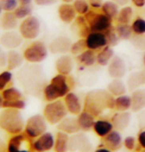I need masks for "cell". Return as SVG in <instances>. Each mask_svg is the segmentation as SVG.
I'll use <instances>...</instances> for the list:
<instances>
[{
  "mask_svg": "<svg viewBox=\"0 0 145 152\" xmlns=\"http://www.w3.org/2000/svg\"><path fill=\"white\" fill-rule=\"evenodd\" d=\"M126 90V86L121 79H113L107 86V91L114 96L125 94Z\"/></svg>",
  "mask_w": 145,
  "mask_h": 152,
  "instance_id": "cell-31",
  "label": "cell"
},
{
  "mask_svg": "<svg viewBox=\"0 0 145 152\" xmlns=\"http://www.w3.org/2000/svg\"><path fill=\"white\" fill-rule=\"evenodd\" d=\"M74 8L77 11V13L79 15H86L90 11V3L87 0H75L73 2Z\"/></svg>",
  "mask_w": 145,
  "mask_h": 152,
  "instance_id": "cell-40",
  "label": "cell"
},
{
  "mask_svg": "<svg viewBox=\"0 0 145 152\" xmlns=\"http://www.w3.org/2000/svg\"><path fill=\"white\" fill-rule=\"evenodd\" d=\"M140 152H145V148H143V149H141V151Z\"/></svg>",
  "mask_w": 145,
  "mask_h": 152,
  "instance_id": "cell-62",
  "label": "cell"
},
{
  "mask_svg": "<svg viewBox=\"0 0 145 152\" xmlns=\"http://www.w3.org/2000/svg\"><path fill=\"white\" fill-rule=\"evenodd\" d=\"M115 31L120 40L126 41V40H130L132 37V27L129 24H117V26L115 27Z\"/></svg>",
  "mask_w": 145,
  "mask_h": 152,
  "instance_id": "cell-35",
  "label": "cell"
},
{
  "mask_svg": "<svg viewBox=\"0 0 145 152\" xmlns=\"http://www.w3.org/2000/svg\"><path fill=\"white\" fill-rule=\"evenodd\" d=\"M0 152H8V143L0 137Z\"/></svg>",
  "mask_w": 145,
  "mask_h": 152,
  "instance_id": "cell-53",
  "label": "cell"
},
{
  "mask_svg": "<svg viewBox=\"0 0 145 152\" xmlns=\"http://www.w3.org/2000/svg\"><path fill=\"white\" fill-rule=\"evenodd\" d=\"M107 72L112 79H122L126 74V64L119 56H114L107 65Z\"/></svg>",
  "mask_w": 145,
  "mask_h": 152,
  "instance_id": "cell-13",
  "label": "cell"
},
{
  "mask_svg": "<svg viewBox=\"0 0 145 152\" xmlns=\"http://www.w3.org/2000/svg\"><path fill=\"white\" fill-rule=\"evenodd\" d=\"M58 14L61 21L67 24H71L77 18V11L71 3H62L58 8Z\"/></svg>",
  "mask_w": 145,
  "mask_h": 152,
  "instance_id": "cell-21",
  "label": "cell"
},
{
  "mask_svg": "<svg viewBox=\"0 0 145 152\" xmlns=\"http://www.w3.org/2000/svg\"><path fill=\"white\" fill-rule=\"evenodd\" d=\"M110 121L115 130L122 131L128 127V125L130 124L131 114L129 111H117L112 115Z\"/></svg>",
  "mask_w": 145,
  "mask_h": 152,
  "instance_id": "cell-17",
  "label": "cell"
},
{
  "mask_svg": "<svg viewBox=\"0 0 145 152\" xmlns=\"http://www.w3.org/2000/svg\"><path fill=\"white\" fill-rule=\"evenodd\" d=\"M87 47L90 50L96 51L107 46L106 34L101 32H90L86 38Z\"/></svg>",
  "mask_w": 145,
  "mask_h": 152,
  "instance_id": "cell-16",
  "label": "cell"
},
{
  "mask_svg": "<svg viewBox=\"0 0 145 152\" xmlns=\"http://www.w3.org/2000/svg\"><path fill=\"white\" fill-rule=\"evenodd\" d=\"M68 76L57 75L51 80L50 84L46 85L43 90L44 99L47 102H54L61 97H65L71 91V83Z\"/></svg>",
  "mask_w": 145,
  "mask_h": 152,
  "instance_id": "cell-3",
  "label": "cell"
},
{
  "mask_svg": "<svg viewBox=\"0 0 145 152\" xmlns=\"http://www.w3.org/2000/svg\"><path fill=\"white\" fill-rule=\"evenodd\" d=\"M35 3L39 6H50L58 2V0H34Z\"/></svg>",
  "mask_w": 145,
  "mask_h": 152,
  "instance_id": "cell-50",
  "label": "cell"
},
{
  "mask_svg": "<svg viewBox=\"0 0 145 152\" xmlns=\"http://www.w3.org/2000/svg\"><path fill=\"white\" fill-rule=\"evenodd\" d=\"M64 102L66 104L68 111L74 114V115H79L82 111V104L81 102V99H79L78 94H75L74 91H70L65 96Z\"/></svg>",
  "mask_w": 145,
  "mask_h": 152,
  "instance_id": "cell-18",
  "label": "cell"
},
{
  "mask_svg": "<svg viewBox=\"0 0 145 152\" xmlns=\"http://www.w3.org/2000/svg\"><path fill=\"white\" fill-rule=\"evenodd\" d=\"M62 1H63L64 3H72V2H74L75 0H62Z\"/></svg>",
  "mask_w": 145,
  "mask_h": 152,
  "instance_id": "cell-59",
  "label": "cell"
},
{
  "mask_svg": "<svg viewBox=\"0 0 145 152\" xmlns=\"http://www.w3.org/2000/svg\"><path fill=\"white\" fill-rule=\"evenodd\" d=\"M93 129L96 135L103 138V137H106L109 132H111L114 128H113V125L110 120L98 119V120H95Z\"/></svg>",
  "mask_w": 145,
  "mask_h": 152,
  "instance_id": "cell-24",
  "label": "cell"
},
{
  "mask_svg": "<svg viewBox=\"0 0 145 152\" xmlns=\"http://www.w3.org/2000/svg\"><path fill=\"white\" fill-rule=\"evenodd\" d=\"M23 37L15 31H6L0 36V44L9 50H15L22 44Z\"/></svg>",
  "mask_w": 145,
  "mask_h": 152,
  "instance_id": "cell-14",
  "label": "cell"
},
{
  "mask_svg": "<svg viewBox=\"0 0 145 152\" xmlns=\"http://www.w3.org/2000/svg\"><path fill=\"white\" fill-rule=\"evenodd\" d=\"M132 100L131 96L122 94L115 97V110L117 111H128L131 110Z\"/></svg>",
  "mask_w": 145,
  "mask_h": 152,
  "instance_id": "cell-33",
  "label": "cell"
},
{
  "mask_svg": "<svg viewBox=\"0 0 145 152\" xmlns=\"http://www.w3.org/2000/svg\"><path fill=\"white\" fill-rule=\"evenodd\" d=\"M19 4L21 5H31L32 3V0H18Z\"/></svg>",
  "mask_w": 145,
  "mask_h": 152,
  "instance_id": "cell-57",
  "label": "cell"
},
{
  "mask_svg": "<svg viewBox=\"0 0 145 152\" xmlns=\"http://www.w3.org/2000/svg\"><path fill=\"white\" fill-rule=\"evenodd\" d=\"M7 65V53L0 47V69L4 68Z\"/></svg>",
  "mask_w": 145,
  "mask_h": 152,
  "instance_id": "cell-48",
  "label": "cell"
},
{
  "mask_svg": "<svg viewBox=\"0 0 145 152\" xmlns=\"http://www.w3.org/2000/svg\"><path fill=\"white\" fill-rule=\"evenodd\" d=\"M55 137L51 132H44L33 141V150L36 152H49L54 148Z\"/></svg>",
  "mask_w": 145,
  "mask_h": 152,
  "instance_id": "cell-12",
  "label": "cell"
},
{
  "mask_svg": "<svg viewBox=\"0 0 145 152\" xmlns=\"http://www.w3.org/2000/svg\"><path fill=\"white\" fill-rule=\"evenodd\" d=\"M14 14L18 19H25L30 15H32V6L31 5H21L14 10Z\"/></svg>",
  "mask_w": 145,
  "mask_h": 152,
  "instance_id": "cell-39",
  "label": "cell"
},
{
  "mask_svg": "<svg viewBox=\"0 0 145 152\" xmlns=\"http://www.w3.org/2000/svg\"><path fill=\"white\" fill-rule=\"evenodd\" d=\"M87 2L93 8H99L102 5V0H87Z\"/></svg>",
  "mask_w": 145,
  "mask_h": 152,
  "instance_id": "cell-52",
  "label": "cell"
},
{
  "mask_svg": "<svg viewBox=\"0 0 145 152\" xmlns=\"http://www.w3.org/2000/svg\"><path fill=\"white\" fill-rule=\"evenodd\" d=\"M2 96H3L4 100L11 102V100L21 99L23 96H22V93L18 88L11 87V88H7L2 91Z\"/></svg>",
  "mask_w": 145,
  "mask_h": 152,
  "instance_id": "cell-38",
  "label": "cell"
},
{
  "mask_svg": "<svg viewBox=\"0 0 145 152\" xmlns=\"http://www.w3.org/2000/svg\"><path fill=\"white\" fill-rule=\"evenodd\" d=\"M138 122H139V126H140L141 129H145V110H144L143 111L141 110V113H139Z\"/></svg>",
  "mask_w": 145,
  "mask_h": 152,
  "instance_id": "cell-51",
  "label": "cell"
},
{
  "mask_svg": "<svg viewBox=\"0 0 145 152\" xmlns=\"http://www.w3.org/2000/svg\"><path fill=\"white\" fill-rule=\"evenodd\" d=\"M40 31H41V24L39 19L33 15L25 18L19 26V33L21 34L23 39L26 40L36 39L39 36Z\"/></svg>",
  "mask_w": 145,
  "mask_h": 152,
  "instance_id": "cell-10",
  "label": "cell"
},
{
  "mask_svg": "<svg viewBox=\"0 0 145 152\" xmlns=\"http://www.w3.org/2000/svg\"><path fill=\"white\" fill-rule=\"evenodd\" d=\"M76 25H78L79 31L78 34L82 38H87V36L90 33V29L89 27V24L87 22V19L85 16H79L78 18H76Z\"/></svg>",
  "mask_w": 145,
  "mask_h": 152,
  "instance_id": "cell-37",
  "label": "cell"
},
{
  "mask_svg": "<svg viewBox=\"0 0 145 152\" xmlns=\"http://www.w3.org/2000/svg\"><path fill=\"white\" fill-rule=\"evenodd\" d=\"M143 64L145 66V54H144V56H143Z\"/></svg>",
  "mask_w": 145,
  "mask_h": 152,
  "instance_id": "cell-61",
  "label": "cell"
},
{
  "mask_svg": "<svg viewBox=\"0 0 145 152\" xmlns=\"http://www.w3.org/2000/svg\"><path fill=\"white\" fill-rule=\"evenodd\" d=\"M132 107L131 110L134 113H138L145 110V88H136L131 94Z\"/></svg>",
  "mask_w": 145,
  "mask_h": 152,
  "instance_id": "cell-23",
  "label": "cell"
},
{
  "mask_svg": "<svg viewBox=\"0 0 145 152\" xmlns=\"http://www.w3.org/2000/svg\"><path fill=\"white\" fill-rule=\"evenodd\" d=\"M111 1L115 2V3L118 4V5H125V4L128 3L129 0H111Z\"/></svg>",
  "mask_w": 145,
  "mask_h": 152,
  "instance_id": "cell-55",
  "label": "cell"
},
{
  "mask_svg": "<svg viewBox=\"0 0 145 152\" xmlns=\"http://www.w3.org/2000/svg\"><path fill=\"white\" fill-rule=\"evenodd\" d=\"M34 152H36V151H34Z\"/></svg>",
  "mask_w": 145,
  "mask_h": 152,
  "instance_id": "cell-63",
  "label": "cell"
},
{
  "mask_svg": "<svg viewBox=\"0 0 145 152\" xmlns=\"http://www.w3.org/2000/svg\"><path fill=\"white\" fill-rule=\"evenodd\" d=\"M23 60L24 57L19 52L15 50H9L7 52V69L9 71H12L21 67L23 64Z\"/></svg>",
  "mask_w": 145,
  "mask_h": 152,
  "instance_id": "cell-28",
  "label": "cell"
},
{
  "mask_svg": "<svg viewBox=\"0 0 145 152\" xmlns=\"http://www.w3.org/2000/svg\"><path fill=\"white\" fill-rule=\"evenodd\" d=\"M18 18L12 11H7L4 13L1 19V27L5 31H13L18 26Z\"/></svg>",
  "mask_w": 145,
  "mask_h": 152,
  "instance_id": "cell-29",
  "label": "cell"
},
{
  "mask_svg": "<svg viewBox=\"0 0 145 152\" xmlns=\"http://www.w3.org/2000/svg\"><path fill=\"white\" fill-rule=\"evenodd\" d=\"M114 57V52L113 49L110 46H106L104 48H102L98 55H96V63L99 66H107L109 64V62L111 61V59Z\"/></svg>",
  "mask_w": 145,
  "mask_h": 152,
  "instance_id": "cell-30",
  "label": "cell"
},
{
  "mask_svg": "<svg viewBox=\"0 0 145 152\" xmlns=\"http://www.w3.org/2000/svg\"><path fill=\"white\" fill-rule=\"evenodd\" d=\"M72 45V41L69 37L60 36L52 40L49 46V50L53 54H65L70 52Z\"/></svg>",
  "mask_w": 145,
  "mask_h": 152,
  "instance_id": "cell-15",
  "label": "cell"
},
{
  "mask_svg": "<svg viewBox=\"0 0 145 152\" xmlns=\"http://www.w3.org/2000/svg\"><path fill=\"white\" fill-rule=\"evenodd\" d=\"M131 2L136 7H143L145 5V0H131Z\"/></svg>",
  "mask_w": 145,
  "mask_h": 152,
  "instance_id": "cell-54",
  "label": "cell"
},
{
  "mask_svg": "<svg viewBox=\"0 0 145 152\" xmlns=\"http://www.w3.org/2000/svg\"><path fill=\"white\" fill-rule=\"evenodd\" d=\"M87 49V42L86 39H79L77 42L73 43L72 47H71V51L70 52L74 54V55H79V54L82 53L84 51H86Z\"/></svg>",
  "mask_w": 145,
  "mask_h": 152,
  "instance_id": "cell-42",
  "label": "cell"
},
{
  "mask_svg": "<svg viewBox=\"0 0 145 152\" xmlns=\"http://www.w3.org/2000/svg\"><path fill=\"white\" fill-rule=\"evenodd\" d=\"M109 91L93 90L90 91L85 97L82 110H86L95 117L99 116L107 110V102L110 96Z\"/></svg>",
  "mask_w": 145,
  "mask_h": 152,
  "instance_id": "cell-2",
  "label": "cell"
},
{
  "mask_svg": "<svg viewBox=\"0 0 145 152\" xmlns=\"http://www.w3.org/2000/svg\"><path fill=\"white\" fill-rule=\"evenodd\" d=\"M78 122L79 125V128L82 131H90L93 128L95 125V116L92 115L86 110H82L78 115Z\"/></svg>",
  "mask_w": 145,
  "mask_h": 152,
  "instance_id": "cell-27",
  "label": "cell"
},
{
  "mask_svg": "<svg viewBox=\"0 0 145 152\" xmlns=\"http://www.w3.org/2000/svg\"><path fill=\"white\" fill-rule=\"evenodd\" d=\"M19 79L22 87L28 94L37 96L40 91L43 93L45 80L41 69L37 66H27L26 68L22 69L19 73Z\"/></svg>",
  "mask_w": 145,
  "mask_h": 152,
  "instance_id": "cell-1",
  "label": "cell"
},
{
  "mask_svg": "<svg viewBox=\"0 0 145 152\" xmlns=\"http://www.w3.org/2000/svg\"><path fill=\"white\" fill-rule=\"evenodd\" d=\"M137 142L141 149L145 148V129H141L137 135Z\"/></svg>",
  "mask_w": 145,
  "mask_h": 152,
  "instance_id": "cell-49",
  "label": "cell"
},
{
  "mask_svg": "<svg viewBox=\"0 0 145 152\" xmlns=\"http://www.w3.org/2000/svg\"><path fill=\"white\" fill-rule=\"evenodd\" d=\"M2 10H3V9H2V7H1V3H0V14H1Z\"/></svg>",
  "mask_w": 145,
  "mask_h": 152,
  "instance_id": "cell-60",
  "label": "cell"
},
{
  "mask_svg": "<svg viewBox=\"0 0 145 152\" xmlns=\"http://www.w3.org/2000/svg\"><path fill=\"white\" fill-rule=\"evenodd\" d=\"M95 152H112V151L109 150V148H106V146H104V147H99V148H98Z\"/></svg>",
  "mask_w": 145,
  "mask_h": 152,
  "instance_id": "cell-56",
  "label": "cell"
},
{
  "mask_svg": "<svg viewBox=\"0 0 145 152\" xmlns=\"http://www.w3.org/2000/svg\"><path fill=\"white\" fill-rule=\"evenodd\" d=\"M1 7L4 11H14L19 6L18 0H1Z\"/></svg>",
  "mask_w": 145,
  "mask_h": 152,
  "instance_id": "cell-46",
  "label": "cell"
},
{
  "mask_svg": "<svg viewBox=\"0 0 145 152\" xmlns=\"http://www.w3.org/2000/svg\"><path fill=\"white\" fill-rule=\"evenodd\" d=\"M131 27L134 34H136V35H143V34H145V19H143L142 17H137L133 21Z\"/></svg>",
  "mask_w": 145,
  "mask_h": 152,
  "instance_id": "cell-41",
  "label": "cell"
},
{
  "mask_svg": "<svg viewBox=\"0 0 145 152\" xmlns=\"http://www.w3.org/2000/svg\"><path fill=\"white\" fill-rule=\"evenodd\" d=\"M145 85V71H136L128 77L127 88L130 91H134L139 87Z\"/></svg>",
  "mask_w": 145,
  "mask_h": 152,
  "instance_id": "cell-26",
  "label": "cell"
},
{
  "mask_svg": "<svg viewBox=\"0 0 145 152\" xmlns=\"http://www.w3.org/2000/svg\"><path fill=\"white\" fill-rule=\"evenodd\" d=\"M33 138L26 133L14 134L8 141V152H33Z\"/></svg>",
  "mask_w": 145,
  "mask_h": 152,
  "instance_id": "cell-9",
  "label": "cell"
},
{
  "mask_svg": "<svg viewBox=\"0 0 145 152\" xmlns=\"http://www.w3.org/2000/svg\"><path fill=\"white\" fill-rule=\"evenodd\" d=\"M133 15V9L130 6L122 7L118 12V15L116 17L118 24H128L131 21Z\"/></svg>",
  "mask_w": 145,
  "mask_h": 152,
  "instance_id": "cell-36",
  "label": "cell"
},
{
  "mask_svg": "<svg viewBox=\"0 0 145 152\" xmlns=\"http://www.w3.org/2000/svg\"><path fill=\"white\" fill-rule=\"evenodd\" d=\"M67 107L64 102L60 99L49 102V104L45 105L43 110V115L46 118L47 122L50 124H58V123L63 120L68 114Z\"/></svg>",
  "mask_w": 145,
  "mask_h": 152,
  "instance_id": "cell-5",
  "label": "cell"
},
{
  "mask_svg": "<svg viewBox=\"0 0 145 152\" xmlns=\"http://www.w3.org/2000/svg\"><path fill=\"white\" fill-rule=\"evenodd\" d=\"M101 10H102V13H104L106 16H109V18H111V19L116 18L119 12L118 4H116L115 2L111 1V0L102 3Z\"/></svg>",
  "mask_w": 145,
  "mask_h": 152,
  "instance_id": "cell-34",
  "label": "cell"
},
{
  "mask_svg": "<svg viewBox=\"0 0 145 152\" xmlns=\"http://www.w3.org/2000/svg\"><path fill=\"white\" fill-rule=\"evenodd\" d=\"M47 131V120L42 114H35L25 123L24 132L31 138H37Z\"/></svg>",
  "mask_w": 145,
  "mask_h": 152,
  "instance_id": "cell-8",
  "label": "cell"
},
{
  "mask_svg": "<svg viewBox=\"0 0 145 152\" xmlns=\"http://www.w3.org/2000/svg\"><path fill=\"white\" fill-rule=\"evenodd\" d=\"M136 142L137 139L133 136H126L123 139V146L125 147L127 150H134L136 148Z\"/></svg>",
  "mask_w": 145,
  "mask_h": 152,
  "instance_id": "cell-47",
  "label": "cell"
},
{
  "mask_svg": "<svg viewBox=\"0 0 145 152\" xmlns=\"http://www.w3.org/2000/svg\"><path fill=\"white\" fill-rule=\"evenodd\" d=\"M74 68L73 59L68 55H63L59 57L56 61V70L58 74L65 75V76H69L72 73Z\"/></svg>",
  "mask_w": 145,
  "mask_h": 152,
  "instance_id": "cell-22",
  "label": "cell"
},
{
  "mask_svg": "<svg viewBox=\"0 0 145 152\" xmlns=\"http://www.w3.org/2000/svg\"><path fill=\"white\" fill-rule=\"evenodd\" d=\"M25 121L19 110L4 108L0 113V128L9 134H18L24 130Z\"/></svg>",
  "mask_w": 145,
  "mask_h": 152,
  "instance_id": "cell-4",
  "label": "cell"
},
{
  "mask_svg": "<svg viewBox=\"0 0 145 152\" xmlns=\"http://www.w3.org/2000/svg\"><path fill=\"white\" fill-rule=\"evenodd\" d=\"M69 134L63 131H58L56 134L55 144H54V151L55 152H67L69 151Z\"/></svg>",
  "mask_w": 145,
  "mask_h": 152,
  "instance_id": "cell-25",
  "label": "cell"
},
{
  "mask_svg": "<svg viewBox=\"0 0 145 152\" xmlns=\"http://www.w3.org/2000/svg\"><path fill=\"white\" fill-rule=\"evenodd\" d=\"M106 40H107V45L110 46V47H113V46H116L118 44V36H117V33H116L115 29H113L111 27L109 30H107L106 33Z\"/></svg>",
  "mask_w": 145,
  "mask_h": 152,
  "instance_id": "cell-44",
  "label": "cell"
},
{
  "mask_svg": "<svg viewBox=\"0 0 145 152\" xmlns=\"http://www.w3.org/2000/svg\"><path fill=\"white\" fill-rule=\"evenodd\" d=\"M85 17L89 24L90 32L106 33L112 27V19L104 13H96L93 10H90Z\"/></svg>",
  "mask_w": 145,
  "mask_h": 152,
  "instance_id": "cell-6",
  "label": "cell"
},
{
  "mask_svg": "<svg viewBox=\"0 0 145 152\" xmlns=\"http://www.w3.org/2000/svg\"><path fill=\"white\" fill-rule=\"evenodd\" d=\"M69 150L73 152H92L93 144L86 134L79 131L70 137Z\"/></svg>",
  "mask_w": 145,
  "mask_h": 152,
  "instance_id": "cell-11",
  "label": "cell"
},
{
  "mask_svg": "<svg viewBox=\"0 0 145 152\" xmlns=\"http://www.w3.org/2000/svg\"><path fill=\"white\" fill-rule=\"evenodd\" d=\"M12 80V73L11 71H3L0 73V91H3L6 88L7 85Z\"/></svg>",
  "mask_w": 145,
  "mask_h": 152,
  "instance_id": "cell-45",
  "label": "cell"
},
{
  "mask_svg": "<svg viewBox=\"0 0 145 152\" xmlns=\"http://www.w3.org/2000/svg\"><path fill=\"white\" fill-rule=\"evenodd\" d=\"M48 56V49L41 41H36L30 44L24 50L23 57L31 64H39L43 62Z\"/></svg>",
  "mask_w": 145,
  "mask_h": 152,
  "instance_id": "cell-7",
  "label": "cell"
},
{
  "mask_svg": "<svg viewBox=\"0 0 145 152\" xmlns=\"http://www.w3.org/2000/svg\"><path fill=\"white\" fill-rule=\"evenodd\" d=\"M3 102H4V99L2 96V94H0V110L3 108Z\"/></svg>",
  "mask_w": 145,
  "mask_h": 152,
  "instance_id": "cell-58",
  "label": "cell"
},
{
  "mask_svg": "<svg viewBox=\"0 0 145 152\" xmlns=\"http://www.w3.org/2000/svg\"><path fill=\"white\" fill-rule=\"evenodd\" d=\"M77 61L81 63L82 65H84L85 67H90V66H93L96 63V55L93 50L87 49L82 53L79 54L78 57H77Z\"/></svg>",
  "mask_w": 145,
  "mask_h": 152,
  "instance_id": "cell-32",
  "label": "cell"
},
{
  "mask_svg": "<svg viewBox=\"0 0 145 152\" xmlns=\"http://www.w3.org/2000/svg\"><path fill=\"white\" fill-rule=\"evenodd\" d=\"M26 107V102L23 99H17V100H11V102H7L4 100L3 102V108H15V110H24Z\"/></svg>",
  "mask_w": 145,
  "mask_h": 152,
  "instance_id": "cell-43",
  "label": "cell"
},
{
  "mask_svg": "<svg viewBox=\"0 0 145 152\" xmlns=\"http://www.w3.org/2000/svg\"><path fill=\"white\" fill-rule=\"evenodd\" d=\"M57 127L60 131H63L68 134H75L81 130L78 122V117L74 116H66L57 124Z\"/></svg>",
  "mask_w": 145,
  "mask_h": 152,
  "instance_id": "cell-20",
  "label": "cell"
},
{
  "mask_svg": "<svg viewBox=\"0 0 145 152\" xmlns=\"http://www.w3.org/2000/svg\"><path fill=\"white\" fill-rule=\"evenodd\" d=\"M103 145L111 151L119 150L123 145V139L118 130H112L103 137Z\"/></svg>",
  "mask_w": 145,
  "mask_h": 152,
  "instance_id": "cell-19",
  "label": "cell"
}]
</instances>
